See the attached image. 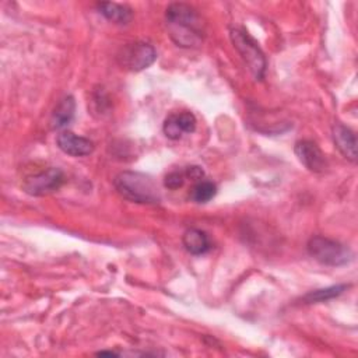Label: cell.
Segmentation results:
<instances>
[{
    "mask_svg": "<svg viewBox=\"0 0 358 358\" xmlns=\"http://www.w3.org/2000/svg\"><path fill=\"white\" fill-rule=\"evenodd\" d=\"M165 21L172 41L182 48H197L204 38V22L194 7L172 3L165 13Z\"/></svg>",
    "mask_w": 358,
    "mask_h": 358,
    "instance_id": "6da1fadb",
    "label": "cell"
},
{
    "mask_svg": "<svg viewBox=\"0 0 358 358\" xmlns=\"http://www.w3.org/2000/svg\"><path fill=\"white\" fill-rule=\"evenodd\" d=\"M113 185L120 196L134 203L155 204L161 199L158 187L152 178L141 172H120L115 178Z\"/></svg>",
    "mask_w": 358,
    "mask_h": 358,
    "instance_id": "7a4b0ae2",
    "label": "cell"
},
{
    "mask_svg": "<svg viewBox=\"0 0 358 358\" xmlns=\"http://www.w3.org/2000/svg\"><path fill=\"white\" fill-rule=\"evenodd\" d=\"M306 248L308 253L324 266H344L354 259V253L348 246L322 235L312 236Z\"/></svg>",
    "mask_w": 358,
    "mask_h": 358,
    "instance_id": "3957f363",
    "label": "cell"
},
{
    "mask_svg": "<svg viewBox=\"0 0 358 358\" xmlns=\"http://www.w3.org/2000/svg\"><path fill=\"white\" fill-rule=\"evenodd\" d=\"M229 38L234 48L238 50L243 62L248 64L252 76L256 80H262L266 71V57L259 43L243 29L234 28L229 31Z\"/></svg>",
    "mask_w": 358,
    "mask_h": 358,
    "instance_id": "277c9868",
    "label": "cell"
},
{
    "mask_svg": "<svg viewBox=\"0 0 358 358\" xmlns=\"http://www.w3.org/2000/svg\"><path fill=\"white\" fill-rule=\"evenodd\" d=\"M157 59V52L152 45L145 42H133L122 48L117 55L120 66L130 71H141L150 67Z\"/></svg>",
    "mask_w": 358,
    "mask_h": 358,
    "instance_id": "5b68a950",
    "label": "cell"
},
{
    "mask_svg": "<svg viewBox=\"0 0 358 358\" xmlns=\"http://www.w3.org/2000/svg\"><path fill=\"white\" fill-rule=\"evenodd\" d=\"M64 182V175L59 168H49L36 175L28 176L22 182V190L29 196H46L56 192Z\"/></svg>",
    "mask_w": 358,
    "mask_h": 358,
    "instance_id": "8992f818",
    "label": "cell"
},
{
    "mask_svg": "<svg viewBox=\"0 0 358 358\" xmlns=\"http://www.w3.org/2000/svg\"><path fill=\"white\" fill-rule=\"evenodd\" d=\"M196 117L192 112L183 110L171 113L164 122V134L171 140H179L183 134H190L196 130Z\"/></svg>",
    "mask_w": 358,
    "mask_h": 358,
    "instance_id": "52a82bcc",
    "label": "cell"
},
{
    "mask_svg": "<svg viewBox=\"0 0 358 358\" xmlns=\"http://www.w3.org/2000/svg\"><path fill=\"white\" fill-rule=\"evenodd\" d=\"M295 155L312 172H323L326 169V158L316 143L310 140H301L295 144Z\"/></svg>",
    "mask_w": 358,
    "mask_h": 358,
    "instance_id": "ba28073f",
    "label": "cell"
},
{
    "mask_svg": "<svg viewBox=\"0 0 358 358\" xmlns=\"http://www.w3.org/2000/svg\"><path fill=\"white\" fill-rule=\"evenodd\" d=\"M57 147L67 155L84 157L94 151V143L85 137L76 136L71 131H62L56 138Z\"/></svg>",
    "mask_w": 358,
    "mask_h": 358,
    "instance_id": "9c48e42d",
    "label": "cell"
},
{
    "mask_svg": "<svg viewBox=\"0 0 358 358\" xmlns=\"http://www.w3.org/2000/svg\"><path fill=\"white\" fill-rule=\"evenodd\" d=\"M333 141L337 150L351 162L357 161V138L354 131L343 123H334L331 129Z\"/></svg>",
    "mask_w": 358,
    "mask_h": 358,
    "instance_id": "30bf717a",
    "label": "cell"
},
{
    "mask_svg": "<svg viewBox=\"0 0 358 358\" xmlns=\"http://www.w3.org/2000/svg\"><path fill=\"white\" fill-rule=\"evenodd\" d=\"M182 243L189 253L196 255V256L208 252L211 248L207 234L197 228H190V229L185 231V234L182 236Z\"/></svg>",
    "mask_w": 358,
    "mask_h": 358,
    "instance_id": "8fae6325",
    "label": "cell"
},
{
    "mask_svg": "<svg viewBox=\"0 0 358 358\" xmlns=\"http://www.w3.org/2000/svg\"><path fill=\"white\" fill-rule=\"evenodd\" d=\"M98 10L99 13L109 21L115 24H129L130 20L133 18V11L130 7L119 3H110V1H102L98 3Z\"/></svg>",
    "mask_w": 358,
    "mask_h": 358,
    "instance_id": "7c38bea8",
    "label": "cell"
},
{
    "mask_svg": "<svg viewBox=\"0 0 358 358\" xmlns=\"http://www.w3.org/2000/svg\"><path fill=\"white\" fill-rule=\"evenodd\" d=\"M74 110H76V102L73 96H66L63 98L57 106L55 108L52 117H50V124L56 130L66 127L74 117Z\"/></svg>",
    "mask_w": 358,
    "mask_h": 358,
    "instance_id": "4fadbf2b",
    "label": "cell"
},
{
    "mask_svg": "<svg viewBox=\"0 0 358 358\" xmlns=\"http://www.w3.org/2000/svg\"><path fill=\"white\" fill-rule=\"evenodd\" d=\"M350 285L348 284H337V285H331L327 288H322V289H316L312 291L309 294H306L303 296V301L306 303H316V302H324L329 299H333L338 295H341Z\"/></svg>",
    "mask_w": 358,
    "mask_h": 358,
    "instance_id": "5bb4252c",
    "label": "cell"
},
{
    "mask_svg": "<svg viewBox=\"0 0 358 358\" xmlns=\"http://www.w3.org/2000/svg\"><path fill=\"white\" fill-rule=\"evenodd\" d=\"M217 193V186L210 180H199L190 190L189 197L196 203H207Z\"/></svg>",
    "mask_w": 358,
    "mask_h": 358,
    "instance_id": "9a60e30c",
    "label": "cell"
},
{
    "mask_svg": "<svg viewBox=\"0 0 358 358\" xmlns=\"http://www.w3.org/2000/svg\"><path fill=\"white\" fill-rule=\"evenodd\" d=\"M185 172H179V171H173V172H169L166 176H165V180H164V185L165 187L171 189V190H176L179 187L183 186L185 183Z\"/></svg>",
    "mask_w": 358,
    "mask_h": 358,
    "instance_id": "2e32d148",
    "label": "cell"
}]
</instances>
